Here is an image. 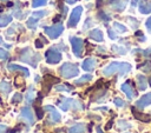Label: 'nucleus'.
Returning a JSON list of instances; mask_svg holds the SVG:
<instances>
[{
    "instance_id": "1",
    "label": "nucleus",
    "mask_w": 151,
    "mask_h": 133,
    "mask_svg": "<svg viewBox=\"0 0 151 133\" xmlns=\"http://www.w3.org/2000/svg\"><path fill=\"white\" fill-rule=\"evenodd\" d=\"M132 66L129 62H120V61H112L111 64H109L104 69H103V74L106 77H110L112 74L118 73L119 77L125 75L126 73H129L131 71Z\"/></svg>"
},
{
    "instance_id": "2",
    "label": "nucleus",
    "mask_w": 151,
    "mask_h": 133,
    "mask_svg": "<svg viewBox=\"0 0 151 133\" xmlns=\"http://www.w3.org/2000/svg\"><path fill=\"white\" fill-rule=\"evenodd\" d=\"M40 59H41L40 55L33 52L29 47H25L19 52V60L22 62L29 64L32 67H37V64L40 61Z\"/></svg>"
},
{
    "instance_id": "3",
    "label": "nucleus",
    "mask_w": 151,
    "mask_h": 133,
    "mask_svg": "<svg viewBox=\"0 0 151 133\" xmlns=\"http://www.w3.org/2000/svg\"><path fill=\"white\" fill-rule=\"evenodd\" d=\"M58 106L61 111H70V109H73V111H81L84 109V105L76 100V99H72V98H60V101L58 102Z\"/></svg>"
},
{
    "instance_id": "4",
    "label": "nucleus",
    "mask_w": 151,
    "mask_h": 133,
    "mask_svg": "<svg viewBox=\"0 0 151 133\" xmlns=\"http://www.w3.org/2000/svg\"><path fill=\"white\" fill-rule=\"evenodd\" d=\"M59 73L61 77L66 78V79H71L74 78L79 74V68L76 64H71V62H65L60 66L59 68Z\"/></svg>"
},
{
    "instance_id": "5",
    "label": "nucleus",
    "mask_w": 151,
    "mask_h": 133,
    "mask_svg": "<svg viewBox=\"0 0 151 133\" xmlns=\"http://www.w3.org/2000/svg\"><path fill=\"white\" fill-rule=\"evenodd\" d=\"M44 111L48 114V118L46 120V124L47 125H55L58 124L60 120H61V117H60V113L57 111L55 107L51 106V105H47L44 107Z\"/></svg>"
},
{
    "instance_id": "6",
    "label": "nucleus",
    "mask_w": 151,
    "mask_h": 133,
    "mask_svg": "<svg viewBox=\"0 0 151 133\" xmlns=\"http://www.w3.org/2000/svg\"><path fill=\"white\" fill-rule=\"evenodd\" d=\"M45 58H46V61L47 64H58L60 60H61V53H60V49L57 47V46H53V47H50L46 53H45Z\"/></svg>"
},
{
    "instance_id": "7",
    "label": "nucleus",
    "mask_w": 151,
    "mask_h": 133,
    "mask_svg": "<svg viewBox=\"0 0 151 133\" xmlns=\"http://www.w3.org/2000/svg\"><path fill=\"white\" fill-rule=\"evenodd\" d=\"M44 31H45V33L48 35L50 39H57V38L64 32V26H63L61 22H57V24H54L53 26L45 27Z\"/></svg>"
},
{
    "instance_id": "8",
    "label": "nucleus",
    "mask_w": 151,
    "mask_h": 133,
    "mask_svg": "<svg viewBox=\"0 0 151 133\" xmlns=\"http://www.w3.org/2000/svg\"><path fill=\"white\" fill-rule=\"evenodd\" d=\"M19 118H20L22 121H25L27 126H32V125L34 124V115H33V112H32L29 105H26V106H24V107L21 108Z\"/></svg>"
},
{
    "instance_id": "9",
    "label": "nucleus",
    "mask_w": 151,
    "mask_h": 133,
    "mask_svg": "<svg viewBox=\"0 0 151 133\" xmlns=\"http://www.w3.org/2000/svg\"><path fill=\"white\" fill-rule=\"evenodd\" d=\"M70 41H71V45H72L73 54L76 56L80 58L81 54H83V49H84V41H83V39L78 38V36H71Z\"/></svg>"
},
{
    "instance_id": "10",
    "label": "nucleus",
    "mask_w": 151,
    "mask_h": 133,
    "mask_svg": "<svg viewBox=\"0 0 151 133\" xmlns=\"http://www.w3.org/2000/svg\"><path fill=\"white\" fill-rule=\"evenodd\" d=\"M81 13H83V7L81 6H77L76 8H73L71 15H70V19L67 21V27H76L77 24L79 22V19L81 16Z\"/></svg>"
},
{
    "instance_id": "11",
    "label": "nucleus",
    "mask_w": 151,
    "mask_h": 133,
    "mask_svg": "<svg viewBox=\"0 0 151 133\" xmlns=\"http://www.w3.org/2000/svg\"><path fill=\"white\" fill-rule=\"evenodd\" d=\"M150 105H151V92L144 94L143 97H140V98L136 101V106H137L138 108H140V109H143V108H145V107H147V106H150Z\"/></svg>"
},
{
    "instance_id": "12",
    "label": "nucleus",
    "mask_w": 151,
    "mask_h": 133,
    "mask_svg": "<svg viewBox=\"0 0 151 133\" xmlns=\"http://www.w3.org/2000/svg\"><path fill=\"white\" fill-rule=\"evenodd\" d=\"M129 0H109V5L111 6V8L116 12H122L125 9L126 5H127Z\"/></svg>"
},
{
    "instance_id": "13",
    "label": "nucleus",
    "mask_w": 151,
    "mask_h": 133,
    "mask_svg": "<svg viewBox=\"0 0 151 133\" xmlns=\"http://www.w3.org/2000/svg\"><path fill=\"white\" fill-rule=\"evenodd\" d=\"M120 89L125 93V95L127 97V99H133V98H134V95H136V92H134V89H133L132 85L130 84V81L124 82V84L120 86Z\"/></svg>"
},
{
    "instance_id": "14",
    "label": "nucleus",
    "mask_w": 151,
    "mask_h": 133,
    "mask_svg": "<svg viewBox=\"0 0 151 133\" xmlns=\"http://www.w3.org/2000/svg\"><path fill=\"white\" fill-rule=\"evenodd\" d=\"M96 65H97V60H96V59H93V58H87V59H85V60L83 61L81 67H83V69L86 71V72H92V71L96 68Z\"/></svg>"
},
{
    "instance_id": "15",
    "label": "nucleus",
    "mask_w": 151,
    "mask_h": 133,
    "mask_svg": "<svg viewBox=\"0 0 151 133\" xmlns=\"http://www.w3.org/2000/svg\"><path fill=\"white\" fill-rule=\"evenodd\" d=\"M7 69L11 71V72H20L24 77H28L29 75V72L26 67H22V66H19L17 64H8L7 65Z\"/></svg>"
},
{
    "instance_id": "16",
    "label": "nucleus",
    "mask_w": 151,
    "mask_h": 133,
    "mask_svg": "<svg viewBox=\"0 0 151 133\" xmlns=\"http://www.w3.org/2000/svg\"><path fill=\"white\" fill-rule=\"evenodd\" d=\"M138 9L142 14H149L151 13V1L150 0H139L138 2Z\"/></svg>"
},
{
    "instance_id": "17",
    "label": "nucleus",
    "mask_w": 151,
    "mask_h": 133,
    "mask_svg": "<svg viewBox=\"0 0 151 133\" xmlns=\"http://www.w3.org/2000/svg\"><path fill=\"white\" fill-rule=\"evenodd\" d=\"M85 132H86V125L83 122H77L68 128V133H85Z\"/></svg>"
},
{
    "instance_id": "18",
    "label": "nucleus",
    "mask_w": 151,
    "mask_h": 133,
    "mask_svg": "<svg viewBox=\"0 0 151 133\" xmlns=\"http://www.w3.org/2000/svg\"><path fill=\"white\" fill-rule=\"evenodd\" d=\"M88 36L94 40V41H98V42H101L104 40V35H103V32L99 29V28H94L92 29L90 33H88Z\"/></svg>"
},
{
    "instance_id": "19",
    "label": "nucleus",
    "mask_w": 151,
    "mask_h": 133,
    "mask_svg": "<svg viewBox=\"0 0 151 133\" xmlns=\"http://www.w3.org/2000/svg\"><path fill=\"white\" fill-rule=\"evenodd\" d=\"M137 85H138V88L140 91H145L146 87H147V79L144 75L138 74L137 75Z\"/></svg>"
},
{
    "instance_id": "20",
    "label": "nucleus",
    "mask_w": 151,
    "mask_h": 133,
    "mask_svg": "<svg viewBox=\"0 0 151 133\" xmlns=\"http://www.w3.org/2000/svg\"><path fill=\"white\" fill-rule=\"evenodd\" d=\"M11 91H12V86H11L9 82H7V81H1L0 82V93L1 94H4L5 97H7Z\"/></svg>"
},
{
    "instance_id": "21",
    "label": "nucleus",
    "mask_w": 151,
    "mask_h": 133,
    "mask_svg": "<svg viewBox=\"0 0 151 133\" xmlns=\"http://www.w3.org/2000/svg\"><path fill=\"white\" fill-rule=\"evenodd\" d=\"M106 97H107V91L106 89H101V91H98L96 93V95L92 97V100H94L96 102H103Z\"/></svg>"
},
{
    "instance_id": "22",
    "label": "nucleus",
    "mask_w": 151,
    "mask_h": 133,
    "mask_svg": "<svg viewBox=\"0 0 151 133\" xmlns=\"http://www.w3.org/2000/svg\"><path fill=\"white\" fill-rule=\"evenodd\" d=\"M91 80H92V75H91V74H84V75L80 77L79 79L74 80V85H76V86H81V85H84V84H86V82H90Z\"/></svg>"
},
{
    "instance_id": "23",
    "label": "nucleus",
    "mask_w": 151,
    "mask_h": 133,
    "mask_svg": "<svg viewBox=\"0 0 151 133\" xmlns=\"http://www.w3.org/2000/svg\"><path fill=\"white\" fill-rule=\"evenodd\" d=\"M12 21L11 14H1L0 15V27H6Z\"/></svg>"
},
{
    "instance_id": "24",
    "label": "nucleus",
    "mask_w": 151,
    "mask_h": 133,
    "mask_svg": "<svg viewBox=\"0 0 151 133\" xmlns=\"http://www.w3.org/2000/svg\"><path fill=\"white\" fill-rule=\"evenodd\" d=\"M34 98H35L34 87H33V86H29V87H28V91H27V93H26V101H27V104H32L33 100H34Z\"/></svg>"
},
{
    "instance_id": "25",
    "label": "nucleus",
    "mask_w": 151,
    "mask_h": 133,
    "mask_svg": "<svg viewBox=\"0 0 151 133\" xmlns=\"http://www.w3.org/2000/svg\"><path fill=\"white\" fill-rule=\"evenodd\" d=\"M132 111H133V115L137 118V120H140V121H144V122H150V121H151L150 115H146V114H143V113L136 112L134 109H132Z\"/></svg>"
},
{
    "instance_id": "26",
    "label": "nucleus",
    "mask_w": 151,
    "mask_h": 133,
    "mask_svg": "<svg viewBox=\"0 0 151 133\" xmlns=\"http://www.w3.org/2000/svg\"><path fill=\"white\" fill-rule=\"evenodd\" d=\"M38 21H39V19H37V18H34V16H31V18H28V20H27V27L28 28H31V29H35L37 28V26H38Z\"/></svg>"
},
{
    "instance_id": "27",
    "label": "nucleus",
    "mask_w": 151,
    "mask_h": 133,
    "mask_svg": "<svg viewBox=\"0 0 151 133\" xmlns=\"http://www.w3.org/2000/svg\"><path fill=\"white\" fill-rule=\"evenodd\" d=\"M112 51H113L114 53L119 54V55H124V54L127 53V48H125V47H123V46H118V45H113V46H112Z\"/></svg>"
},
{
    "instance_id": "28",
    "label": "nucleus",
    "mask_w": 151,
    "mask_h": 133,
    "mask_svg": "<svg viewBox=\"0 0 151 133\" xmlns=\"http://www.w3.org/2000/svg\"><path fill=\"white\" fill-rule=\"evenodd\" d=\"M113 28H114L116 32H118V33H126V32H127V28H126L123 24L117 22V21L113 22Z\"/></svg>"
},
{
    "instance_id": "29",
    "label": "nucleus",
    "mask_w": 151,
    "mask_h": 133,
    "mask_svg": "<svg viewBox=\"0 0 151 133\" xmlns=\"http://www.w3.org/2000/svg\"><path fill=\"white\" fill-rule=\"evenodd\" d=\"M97 16H98L101 21H110V20H111L110 14H107L105 11H99L98 14H97Z\"/></svg>"
},
{
    "instance_id": "30",
    "label": "nucleus",
    "mask_w": 151,
    "mask_h": 133,
    "mask_svg": "<svg viewBox=\"0 0 151 133\" xmlns=\"http://www.w3.org/2000/svg\"><path fill=\"white\" fill-rule=\"evenodd\" d=\"M54 89L57 92H71L72 91V87L66 86V85H55L54 86Z\"/></svg>"
},
{
    "instance_id": "31",
    "label": "nucleus",
    "mask_w": 151,
    "mask_h": 133,
    "mask_svg": "<svg viewBox=\"0 0 151 133\" xmlns=\"http://www.w3.org/2000/svg\"><path fill=\"white\" fill-rule=\"evenodd\" d=\"M118 128L119 129H129V128H131V124H129L127 121H125V120H118Z\"/></svg>"
},
{
    "instance_id": "32",
    "label": "nucleus",
    "mask_w": 151,
    "mask_h": 133,
    "mask_svg": "<svg viewBox=\"0 0 151 133\" xmlns=\"http://www.w3.org/2000/svg\"><path fill=\"white\" fill-rule=\"evenodd\" d=\"M47 11H35V12H33L32 13V16H34V18H37V19H41L42 16H45V15H47Z\"/></svg>"
},
{
    "instance_id": "33",
    "label": "nucleus",
    "mask_w": 151,
    "mask_h": 133,
    "mask_svg": "<svg viewBox=\"0 0 151 133\" xmlns=\"http://www.w3.org/2000/svg\"><path fill=\"white\" fill-rule=\"evenodd\" d=\"M127 21H129V24H130V26L133 28V29H137L138 28V25H139V22L137 21V19H134V18H131V16H129L127 18Z\"/></svg>"
},
{
    "instance_id": "34",
    "label": "nucleus",
    "mask_w": 151,
    "mask_h": 133,
    "mask_svg": "<svg viewBox=\"0 0 151 133\" xmlns=\"http://www.w3.org/2000/svg\"><path fill=\"white\" fill-rule=\"evenodd\" d=\"M48 0H33L32 1V7L37 8V7H40V6H44L47 4Z\"/></svg>"
},
{
    "instance_id": "35",
    "label": "nucleus",
    "mask_w": 151,
    "mask_h": 133,
    "mask_svg": "<svg viewBox=\"0 0 151 133\" xmlns=\"http://www.w3.org/2000/svg\"><path fill=\"white\" fill-rule=\"evenodd\" d=\"M92 26H94V22H93V20L91 19V18H87L86 20H85V22H84V31H86V29H88V28H91Z\"/></svg>"
},
{
    "instance_id": "36",
    "label": "nucleus",
    "mask_w": 151,
    "mask_h": 133,
    "mask_svg": "<svg viewBox=\"0 0 151 133\" xmlns=\"http://www.w3.org/2000/svg\"><path fill=\"white\" fill-rule=\"evenodd\" d=\"M113 104H114L117 107H119V108H122V107H124V106L126 105V102H125L123 99H120V98H114V99H113Z\"/></svg>"
},
{
    "instance_id": "37",
    "label": "nucleus",
    "mask_w": 151,
    "mask_h": 133,
    "mask_svg": "<svg viewBox=\"0 0 151 133\" xmlns=\"http://www.w3.org/2000/svg\"><path fill=\"white\" fill-rule=\"evenodd\" d=\"M22 100V95L20 94V93H15L14 95H13V98L11 99V101L13 102V104H17V102H20Z\"/></svg>"
},
{
    "instance_id": "38",
    "label": "nucleus",
    "mask_w": 151,
    "mask_h": 133,
    "mask_svg": "<svg viewBox=\"0 0 151 133\" xmlns=\"http://www.w3.org/2000/svg\"><path fill=\"white\" fill-rule=\"evenodd\" d=\"M138 68L143 69L144 72H149V71L151 69V62H150V61H146V62H144L143 66H138Z\"/></svg>"
},
{
    "instance_id": "39",
    "label": "nucleus",
    "mask_w": 151,
    "mask_h": 133,
    "mask_svg": "<svg viewBox=\"0 0 151 133\" xmlns=\"http://www.w3.org/2000/svg\"><path fill=\"white\" fill-rule=\"evenodd\" d=\"M8 52L6 51V49H4V48H0V60H6L7 58H8Z\"/></svg>"
},
{
    "instance_id": "40",
    "label": "nucleus",
    "mask_w": 151,
    "mask_h": 133,
    "mask_svg": "<svg viewBox=\"0 0 151 133\" xmlns=\"http://www.w3.org/2000/svg\"><path fill=\"white\" fill-rule=\"evenodd\" d=\"M107 34H109L110 39H112V40H116L117 39V33L112 28H107Z\"/></svg>"
},
{
    "instance_id": "41",
    "label": "nucleus",
    "mask_w": 151,
    "mask_h": 133,
    "mask_svg": "<svg viewBox=\"0 0 151 133\" xmlns=\"http://www.w3.org/2000/svg\"><path fill=\"white\" fill-rule=\"evenodd\" d=\"M145 27H146V29L149 31V33H151V16L146 20V22H145Z\"/></svg>"
},
{
    "instance_id": "42",
    "label": "nucleus",
    "mask_w": 151,
    "mask_h": 133,
    "mask_svg": "<svg viewBox=\"0 0 151 133\" xmlns=\"http://www.w3.org/2000/svg\"><path fill=\"white\" fill-rule=\"evenodd\" d=\"M8 132V127L5 125H0V133H7Z\"/></svg>"
},
{
    "instance_id": "43",
    "label": "nucleus",
    "mask_w": 151,
    "mask_h": 133,
    "mask_svg": "<svg viewBox=\"0 0 151 133\" xmlns=\"http://www.w3.org/2000/svg\"><path fill=\"white\" fill-rule=\"evenodd\" d=\"M0 46H4V47H6V48H11V45H7V44H5L1 36H0Z\"/></svg>"
},
{
    "instance_id": "44",
    "label": "nucleus",
    "mask_w": 151,
    "mask_h": 133,
    "mask_svg": "<svg viewBox=\"0 0 151 133\" xmlns=\"http://www.w3.org/2000/svg\"><path fill=\"white\" fill-rule=\"evenodd\" d=\"M142 53H143L144 55H146V56H151V48H149V49H146V51H142Z\"/></svg>"
},
{
    "instance_id": "45",
    "label": "nucleus",
    "mask_w": 151,
    "mask_h": 133,
    "mask_svg": "<svg viewBox=\"0 0 151 133\" xmlns=\"http://www.w3.org/2000/svg\"><path fill=\"white\" fill-rule=\"evenodd\" d=\"M35 46H37L38 48H41V47H42V42H41L40 40H35Z\"/></svg>"
},
{
    "instance_id": "46",
    "label": "nucleus",
    "mask_w": 151,
    "mask_h": 133,
    "mask_svg": "<svg viewBox=\"0 0 151 133\" xmlns=\"http://www.w3.org/2000/svg\"><path fill=\"white\" fill-rule=\"evenodd\" d=\"M138 2H139V0H132V1H131V6H132V7H136V6L138 5Z\"/></svg>"
},
{
    "instance_id": "47",
    "label": "nucleus",
    "mask_w": 151,
    "mask_h": 133,
    "mask_svg": "<svg viewBox=\"0 0 151 133\" xmlns=\"http://www.w3.org/2000/svg\"><path fill=\"white\" fill-rule=\"evenodd\" d=\"M97 133H104V132L101 131V128H100V127H97Z\"/></svg>"
},
{
    "instance_id": "48",
    "label": "nucleus",
    "mask_w": 151,
    "mask_h": 133,
    "mask_svg": "<svg viewBox=\"0 0 151 133\" xmlns=\"http://www.w3.org/2000/svg\"><path fill=\"white\" fill-rule=\"evenodd\" d=\"M76 0H66V2H68V4H73Z\"/></svg>"
},
{
    "instance_id": "49",
    "label": "nucleus",
    "mask_w": 151,
    "mask_h": 133,
    "mask_svg": "<svg viewBox=\"0 0 151 133\" xmlns=\"http://www.w3.org/2000/svg\"><path fill=\"white\" fill-rule=\"evenodd\" d=\"M101 1H103V0H97V6H99V5L101 4Z\"/></svg>"
},
{
    "instance_id": "50",
    "label": "nucleus",
    "mask_w": 151,
    "mask_h": 133,
    "mask_svg": "<svg viewBox=\"0 0 151 133\" xmlns=\"http://www.w3.org/2000/svg\"><path fill=\"white\" fill-rule=\"evenodd\" d=\"M1 1H6V0H1Z\"/></svg>"
},
{
    "instance_id": "51",
    "label": "nucleus",
    "mask_w": 151,
    "mask_h": 133,
    "mask_svg": "<svg viewBox=\"0 0 151 133\" xmlns=\"http://www.w3.org/2000/svg\"><path fill=\"white\" fill-rule=\"evenodd\" d=\"M76 1H77V0H76Z\"/></svg>"
}]
</instances>
